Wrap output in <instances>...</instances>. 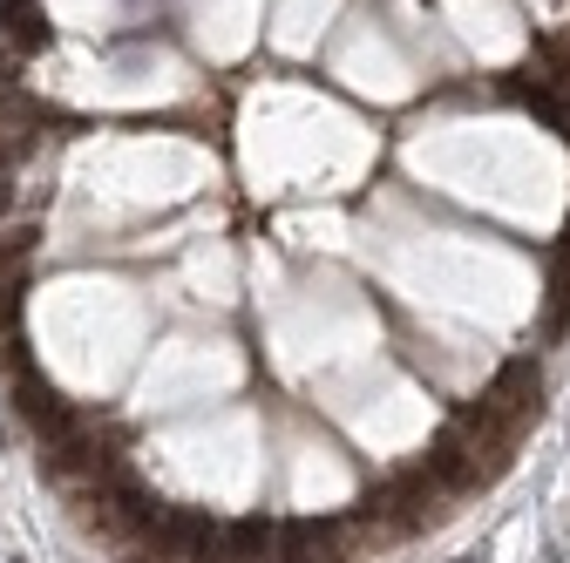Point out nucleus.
<instances>
[{
    "mask_svg": "<svg viewBox=\"0 0 570 563\" xmlns=\"http://www.w3.org/2000/svg\"><path fill=\"white\" fill-rule=\"evenodd\" d=\"M14 211V177H0V217Z\"/></svg>",
    "mask_w": 570,
    "mask_h": 563,
    "instance_id": "2",
    "label": "nucleus"
},
{
    "mask_svg": "<svg viewBox=\"0 0 570 563\" xmlns=\"http://www.w3.org/2000/svg\"><path fill=\"white\" fill-rule=\"evenodd\" d=\"M8 563H28V556H8Z\"/></svg>",
    "mask_w": 570,
    "mask_h": 563,
    "instance_id": "4",
    "label": "nucleus"
},
{
    "mask_svg": "<svg viewBox=\"0 0 570 563\" xmlns=\"http://www.w3.org/2000/svg\"><path fill=\"white\" fill-rule=\"evenodd\" d=\"M455 563H482V556H455Z\"/></svg>",
    "mask_w": 570,
    "mask_h": 563,
    "instance_id": "3",
    "label": "nucleus"
},
{
    "mask_svg": "<svg viewBox=\"0 0 570 563\" xmlns=\"http://www.w3.org/2000/svg\"><path fill=\"white\" fill-rule=\"evenodd\" d=\"M48 8L41 0H0V41L8 48H21V54H41L48 48Z\"/></svg>",
    "mask_w": 570,
    "mask_h": 563,
    "instance_id": "1",
    "label": "nucleus"
}]
</instances>
